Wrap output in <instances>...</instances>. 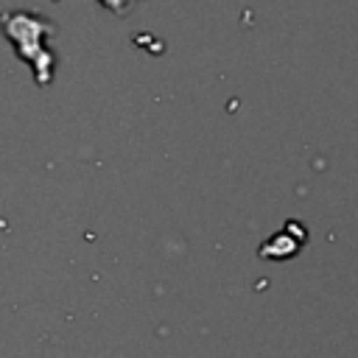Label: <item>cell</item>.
I'll return each mask as SVG.
<instances>
[{
  "mask_svg": "<svg viewBox=\"0 0 358 358\" xmlns=\"http://www.w3.org/2000/svg\"><path fill=\"white\" fill-rule=\"evenodd\" d=\"M101 6H106L109 11H115V14H126V8H129V3L131 0H98Z\"/></svg>",
  "mask_w": 358,
  "mask_h": 358,
  "instance_id": "obj_2",
  "label": "cell"
},
{
  "mask_svg": "<svg viewBox=\"0 0 358 358\" xmlns=\"http://www.w3.org/2000/svg\"><path fill=\"white\" fill-rule=\"evenodd\" d=\"M3 28H6V36L17 45V53L36 73V81L48 84L53 73V56L45 48V36L53 31V25L36 14L17 11V14H3Z\"/></svg>",
  "mask_w": 358,
  "mask_h": 358,
  "instance_id": "obj_1",
  "label": "cell"
}]
</instances>
